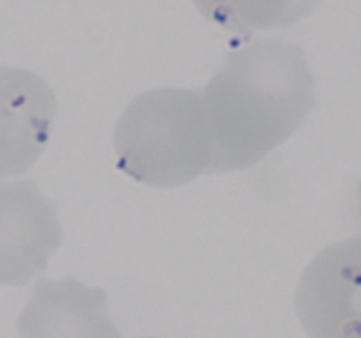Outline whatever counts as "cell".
Wrapping results in <instances>:
<instances>
[{"instance_id": "6da1fadb", "label": "cell", "mask_w": 361, "mask_h": 338, "mask_svg": "<svg viewBox=\"0 0 361 338\" xmlns=\"http://www.w3.org/2000/svg\"><path fill=\"white\" fill-rule=\"evenodd\" d=\"M201 95L212 139L210 173L257 164L302 125L316 102L303 49L275 37L233 49Z\"/></svg>"}, {"instance_id": "7a4b0ae2", "label": "cell", "mask_w": 361, "mask_h": 338, "mask_svg": "<svg viewBox=\"0 0 361 338\" xmlns=\"http://www.w3.org/2000/svg\"><path fill=\"white\" fill-rule=\"evenodd\" d=\"M120 171L150 187H180L208 171L212 139L201 92L159 88L137 95L115 127Z\"/></svg>"}, {"instance_id": "3957f363", "label": "cell", "mask_w": 361, "mask_h": 338, "mask_svg": "<svg viewBox=\"0 0 361 338\" xmlns=\"http://www.w3.org/2000/svg\"><path fill=\"white\" fill-rule=\"evenodd\" d=\"M296 312L310 338H361V236L314 257L296 289Z\"/></svg>"}, {"instance_id": "277c9868", "label": "cell", "mask_w": 361, "mask_h": 338, "mask_svg": "<svg viewBox=\"0 0 361 338\" xmlns=\"http://www.w3.org/2000/svg\"><path fill=\"white\" fill-rule=\"evenodd\" d=\"M62 238L56 204L32 180L0 182V285H27Z\"/></svg>"}, {"instance_id": "5b68a950", "label": "cell", "mask_w": 361, "mask_h": 338, "mask_svg": "<svg viewBox=\"0 0 361 338\" xmlns=\"http://www.w3.org/2000/svg\"><path fill=\"white\" fill-rule=\"evenodd\" d=\"M56 99L42 77L20 67H0V178L37 162L51 136Z\"/></svg>"}, {"instance_id": "8992f818", "label": "cell", "mask_w": 361, "mask_h": 338, "mask_svg": "<svg viewBox=\"0 0 361 338\" xmlns=\"http://www.w3.org/2000/svg\"><path fill=\"white\" fill-rule=\"evenodd\" d=\"M20 338H120L106 310V291L74 278L35 284L18 317Z\"/></svg>"}, {"instance_id": "52a82bcc", "label": "cell", "mask_w": 361, "mask_h": 338, "mask_svg": "<svg viewBox=\"0 0 361 338\" xmlns=\"http://www.w3.org/2000/svg\"><path fill=\"white\" fill-rule=\"evenodd\" d=\"M207 20L224 30L249 35L288 28L312 13L321 0H192Z\"/></svg>"}, {"instance_id": "ba28073f", "label": "cell", "mask_w": 361, "mask_h": 338, "mask_svg": "<svg viewBox=\"0 0 361 338\" xmlns=\"http://www.w3.org/2000/svg\"><path fill=\"white\" fill-rule=\"evenodd\" d=\"M360 213H361V183H360Z\"/></svg>"}]
</instances>
